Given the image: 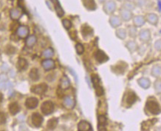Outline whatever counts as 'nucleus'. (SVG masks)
Masks as SVG:
<instances>
[{
  "label": "nucleus",
  "mask_w": 161,
  "mask_h": 131,
  "mask_svg": "<svg viewBox=\"0 0 161 131\" xmlns=\"http://www.w3.org/2000/svg\"><path fill=\"white\" fill-rule=\"evenodd\" d=\"M145 110L151 115H158L161 113V106L156 99L150 97L146 101Z\"/></svg>",
  "instance_id": "nucleus-1"
},
{
  "label": "nucleus",
  "mask_w": 161,
  "mask_h": 131,
  "mask_svg": "<svg viewBox=\"0 0 161 131\" xmlns=\"http://www.w3.org/2000/svg\"><path fill=\"white\" fill-rule=\"evenodd\" d=\"M138 36L142 43H146L151 39V31L149 29H142L138 32Z\"/></svg>",
  "instance_id": "nucleus-2"
},
{
  "label": "nucleus",
  "mask_w": 161,
  "mask_h": 131,
  "mask_svg": "<svg viewBox=\"0 0 161 131\" xmlns=\"http://www.w3.org/2000/svg\"><path fill=\"white\" fill-rule=\"evenodd\" d=\"M117 10V4L113 0H109L105 2L104 5V11L106 14L112 15Z\"/></svg>",
  "instance_id": "nucleus-3"
},
{
  "label": "nucleus",
  "mask_w": 161,
  "mask_h": 131,
  "mask_svg": "<svg viewBox=\"0 0 161 131\" xmlns=\"http://www.w3.org/2000/svg\"><path fill=\"white\" fill-rule=\"evenodd\" d=\"M54 104L51 101H46L42 103L41 106V111L44 115H50L54 111Z\"/></svg>",
  "instance_id": "nucleus-4"
},
{
  "label": "nucleus",
  "mask_w": 161,
  "mask_h": 131,
  "mask_svg": "<svg viewBox=\"0 0 161 131\" xmlns=\"http://www.w3.org/2000/svg\"><path fill=\"white\" fill-rule=\"evenodd\" d=\"M119 16L122 22H128L132 19L133 14L132 11H130V10H128L126 9L121 7L119 10Z\"/></svg>",
  "instance_id": "nucleus-5"
},
{
  "label": "nucleus",
  "mask_w": 161,
  "mask_h": 131,
  "mask_svg": "<svg viewBox=\"0 0 161 131\" xmlns=\"http://www.w3.org/2000/svg\"><path fill=\"white\" fill-rule=\"evenodd\" d=\"M132 23L134 26L136 27H142L143 25L146 23V19H145V16L142 15H136L133 16L132 17Z\"/></svg>",
  "instance_id": "nucleus-6"
},
{
  "label": "nucleus",
  "mask_w": 161,
  "mask_h": 131,
  "mask_svg": "<svg viewBox=\"0 0 161 131\" xmlns=\"http://www.w3.org/2000/svg\"><path fill=\"white\" fill-rule=\"evenodd\" d=\"M109 22L113 28L117 29L122 24V20L118 16L112 15L109 19Z\"/></svg>",
  "instance_id": "nucleus-7"
},
{
  "label": "nucleus",
  "mask_w": 161,
  "mask_h": 131,
  "mask_svg": "<svg viewBox=\"0 0 161 131\" xmlns=\"http://www.w3.org/2000/svg\"><path fill=\"white\" fill-rule=\"evenodd\" d=\"M137 83H138V86L143 89H148L151 86V81L148 77H141L138 78L137 80Z\"/></svg>",
  "instance_id": "nucleus-8"
},
{
  "label": "nucleus",
  "mask_w": 161,
  "mask_h": 131,
  "mask_svg": "<svg viewBox=\"0 0 161 131\" xmlns=\"http://www.w3.org/2000/svg\"><path fill=\"white\" fill-rule=\"evenodd\" d=\"M47 89V86L45 83H42V84L36 85L35 86H33L31 88V91L33 93H35L36 94H44Z\"/></svg>",
  "instance_id": "nucleus-9"
},
{
  "label": "nucleus",
  "mask_w": 161,
  "mask_h": 131,
  "mask_svg": "<svg viewBox=\"0 0 161 131\" xmlns=\"http://www.w3.org/2000/svg\"><path fill=\"white\" fill-rule=\"evenodd\" d=\"M125 47L130 53H134V52H136L138 50V44L134 41V39H132V40H129L126 41V43H125Z\"/></svg>",
  "instance_id": "nucleus-10"
},
{
  "label": "nucleus",
  "mask_w": 161,
  "mask_h": 131,
  "mask_svg": "<svg viewBox=\"0 0 161 131\" xmlns=\"http://www.w3.org/2000/svg\"><path fill=\"white\" fill-rule=\"evenodd\" d=\"M145 19H146V22L149 23L150 24L153 25V26L158 24V16L155 14H152V13L147 14L145 16Z\"/></svg>",
  "instance_id": "nucleus-11"
},
{
  "label": "nucleus",
  "mask_w": 161,
  "mask_h": 131,
  "mask_svg": "<svg viewBox=\"0 0 161 131\" xmlns=\"http://www.w3.org/2000/svg\"><path fill=\"white\" fill-rule=\"evenodd\" d=\"M95 58H96V60L100 63H103L109 60V57L101 50H98V51L96 52Z\"/></svg>",
  "instance_id": "nucleus-12"
},
{
  "label": "nucleus",
  "mask_w": 161,
  "mask_h": 131,
  "mask_svg": "<svg viewBox=\"0 0 161 131\" xmlns=\"http://www.w3.org/2000/svg\"><path fill=\"white\" fill-rule=\"evenodd\" d=\"M32 122L36 128H39L43 122V117L39 113H35L32 115Z\"/></svg>",
  "instance_id": "nucleus-13"
},
{
  "label": "nucleus",
  "mask_w": 161,
  "mask_h": 131,
  "mask_svg": "<svg viewBox=\"0 0 161 131\" xmlns=\"http://www.w3.org/2000/svg\"><path fill=\"white\" fill-rule=\"evenodd\" d=\"M126 30H127V35L132 39H135L138 37V27H136L134 25H129Z\"/></svg>",
  "instance_id": "nucleus-14"
},
{
  "label": "nucleus",
  "mask_w": 161,
  "mask_h": 131,
  "mask_svg": "<svg viewBox=\"0 0 161 131\" xmlns=\"http://www.w3.org/2000/svg\"><path fill=\"white\" fill-rule=\"evenodd\" d=\"M39 104V100L35 97H30L27 99L25 102V105L28 109H34Z\"/></svg>",
  "instance_id": "nucleus-15"
},
{
  "label": "nucleus",
  "mask_w": 161,
  "mask_h": 131,
  "mask_svg": "<svg viewBox=\"0 0 161 131\" xmlns=\"http://www.w3.org/2000/svg\"><path fill=\"white\" fill-rule=\"evenodd\" d=\"M78 130L79 131H90L92 128L89 122L86 121H80L78 124Z\"/></svg>",
  "instance_id": "nucleus-16"
},
{
  "label": "nucleus",
  "mask_w": 161,
  "mask_h": 131,
  "mask_svg": "<svg viewBox=\"0 0 161 131\" xmlns=\"http://www.w3.org/2000/svg\"><path fill=\"white\" fill-rule=\"evenodd\" d=\"M42 67H43V68L45 70H47V71L53 69L55 68V62L53 60H51V59H46V60H44L42 62Z\"/></svg>",
  "instance_id": "nucleus-17"
},
{
  "label": "nucleus",
  "mask_w": 161,
  "mask_h": 131,
  "mask_svg": "<svg viewBox=\"0 0 161 131\" xmlns=\"http://www.w3.org/2000/svg\"><path fill=\"white\" fill-rule=\"evenodd\" d=\"M64 106L67 109H72L75 106V100L71 96H66L64 98Z\"/></svg>",
  "instance_id": "nucleus-18"
},
{
  "label": "nucleus",
  "mask_w": 161,
  "mask_h": 131,
  "mask_svg": "<svg viewBox=\"0 0 161 131\" xmlns=\"http://www.w3.org/2000/svg\"><path fill=\"white\" fill-rule=\"evenodd\" d=\"M121 7L126 9L128 10H130V11H133L136 8V5L134 4V1H132V0H124L123 2L122 7Z\"/></svg>",
  "instance_id": "nucleus-19"
},
{
  "label": "nucleus",
  "mask_w": 161,
  "mask_h": 131,
  "mask_svg": "<svg viewBox=\"0 0 161 131\" xmlns=\"http://www.w3.org/2000/svg\"><path fill=\"white\" fill-rule=\"evenodd\" d=\"M125 96H126V100L125 99H123V101H125V105L124 106H126V105H129V106H131V105H132L134 103V101H133V100H131V99H134V100H136V96L135 94H134V93H132V92H129V94L126 93V94H125Z\"/></svg>",
  "instance_id": "nucleus-20"
},
{
  "label": "nucleus",
  "mask_w": 161,
  "mask_h": 131,
  "mask_svg": "<svg viewBox=\"0 0 161 131\" xmlns=\"http://www.w3.org/2000/svg\"><path fill=\"white\" fill-rule=\"evenodd\" d=\"M84 7L89 10H95L97 7L95 0H82Z\"/></svg>",
  "instance_id": "nucleus-21"
},
{
  "label": "nucleus",
  "mask_w": 161,
  "mask_h": 131,
  "mask_svg": "<svg viewBox=\"0 0 161 131\" xmlns=\"http://www.w3.org/2000/svg\"><path fill=\"white\" fill-rule=\"evenodd\" d=\"M53 5H54V7H55V10L57 13V15L59 16V17H62L64 14V12L63 10L62 7H61L60 3L58 0H51Z\"/></svg>",
  "instance_id": "nucleus-22"
},
{
  "label": "nucleus",
  "mask_w": 161,
  "mask_h": 131,
  "mask_svg": "<svg viewBox=\"0 0 161 131\" xmlns=\"http://www.w3.org/2000/svg\"><path fill=\"white\" fill-rule=\"evenodd\" d=\"M115 35L121 40H125L127 37V30L125 28H117L115 30Z\"/></svg>",
  "instance_id": "nucleus-23"
},
{
  "label": "nucleus",
  "mask_w": 161,
  "mask_h": 131,
  "mask_svg": "<svg viewBox=\"0 0 161 131\" xmlns=\"http://www.w3.org/2000/svg\"><path fill=\"white\" fill-rule=\"evenodd\" d=\"M151 75L153 77L159 78L161 76V66L158 64L153 66L151 70Z\"/></svg>",
  "instance_id": "nucleus-24"
},
{
  "label": "nucleus",
  "mask_w": 161,
  "mask_h": 131,
  "mask_svg": "<svg viewBox=\"0 0 161 131\" xmlns=\"http://www.w3.org/2000/svg\"><path fill=\"white\" fill-rule=\"evenodd\" d=\"M70 86V82L67 76H64L60 80V88L63 90H66L69 88Z\"/></svg>",
  "instance_id": "nucleus-25"
},
{
  "label": "nucleus",
  "mask_w": 161,
  "mask_h": 131,
  "mask_svg": "<svg viewBox=\"0 0 161 131\" xmlns=\"http://www.w3.org/2000/svg\"><path fill=\"white\" fill-rule=\"evenodd\" d=\"M17 33H18V35L20 37V38H25V37H27V35H28L29 30L27 27L21 26V27H18Z\"/></svg>",
  "instance_id": "nucleus-26"
},
{
  "label": "nucleus",
  "mask_w": 161,
  "mask_h": 131,
  "mask_svg": "<svg viewBox=\"0 0 161 131\" xmlns=\"http://www.w3.org/2000/svg\"><path fill=\"white\" fill-rule=\"evenodd\" d=\"M20 111V106L17 102H12L9 105V111L12 115H16Z\"/></svg>",
  "instance_id": "nucleus-27"
},
{
  "label": "nucleus",
  "mask_w": 161,
  "mask_h": 131,
  "mask_svg": "<svg viewBox=\"0 0 161 131\" xmlns=\"http://www.w3.org/2000/svg\"><path fill=\"white\" fill-rule=\"evenodd\" d=\"M28 67V63H27V60L24 58H19L18 60V63H17V68L18 69L19 71H24Z\"/></svg>",
  "instance_id": "nucleus-28"
},
{
  "label": "nucleus",
  "mask_w": 161,
  "mask_h": 131,
  "mask_svg": "<svg viewBox=\"0 0 161 131\" xmlns=\"http://www.w3.org/2000/svg\"><path fill=\"white\" fill-rule=\"evenodd\" d=\"M58 123H59V120L57 118H52L47 121V128H48V130H54L58 125Z\"/></svg>",
  "instance_id": "nucleus-29"
},
{
  "label": "nucleus",
  "mask_w": 161,
  "mask_h": 131,
  "mask_svg": "<svg viewBox=\"0 0 161 131\" xmlns=\"http://www.w3.org/2000/svg\"><path fill=\"white\" fill-rule=\"evenodd\" d=\"M81 33L84 35V37L89 36V35H91L93 33V30L90 27L87 26V25H84L81 27Z\"/></svg>",
  "instance_id": "nucleus-30"
},
{
  "label": "nucleus",
  "mask_w": 161,
  "mask_h": 131,
  "mask_svg": "<svg viewBox=\"0 0 161 131\" xmlns=\"http://www.w3.org/2000/svg\"><path fill=\"white\" fill-rule=\"evenodd\" d=\"M98 130H105V126L106 125V118L104 116H98Z\"/></svg>",
  "instance_id": "nucleus-31"
},
{
  "label": "nucleus",
  "mask_w": 161,
  "mask_h": 131,
  "mask_svg": "<svg viewBox=\"0 0 161 131\" xmlns=\"http://www.w3.org/2000/svg\"><path fill=\"white\" fill-rule=\"evenodd\" d=\"M154 89L157 94H161V79L158 78L154 83Z\"/></svg>",
  "instance_id": "nucleus-32"
},
{
  "label": "nucleus",
  "mask_w": 161,
  "mask_h": 131,
  "mask_svg": "<svg viewBox=\"0 0 161 131\" xmlns=\"http://www.w3.org/2000/svg\"><path fill=\"white\" fill-rule=\"evenodd\" d=\"M30 77L32 79L33 81H37L39 79V71L37 69H32L30 71Z\"/></svg>",
  "instance_id": "nucleus-33"
},
{
  "label": "nucleus",
  "mask_w": 161,
  "mask_h": 131,
  "mask_svg": "<svg viewBox=\"0 0 161 131\" xmlns=\"http://www.w3.org/2000/svg\"><path fill=\"white\" fill-rule=\"evenodd\" d=\"M35 42H36V38H35V35H30V36L27 38L26 43H27V47H31L35 44Z\"/></svg>",
  "instance_id": "nucleus-34"
},
{
  "label": "nucleus",
  "mask_w": 161,
  "mask_h": 131,
  "mask_svg": "<svg viewBox=\"0 0 161 131\" xmlns=\"http://www.w3.org/2000/svg\"><path fill=\"white\" fill-rule=\"evenodd\" d=\"M21 11H19L17 9H13L10 11V16L13 19H18L21 16Z\"/></svg>",
  "instance_id": "nucleus-35"
},
{
  "label": "nucleus",
  "mask_w": 161,
  "mask_h": 131,
  "mask_svg": "<svg viewBox=\"0 0 161 131\" xmlns=\"http://www.w3.org/2000/svg\"><path fill=\"white\" fill-rule=\"evenodd\" d=\"M54 52L52 48H47L43 52V56L46 58H50L53 56Z\"/></svg>",
  "instance_id": "nucleus-36"
},
{
  "label": "nucleus",
  "mask_w": 161,
  "mask_h": 131,
  "mask_svg": "<svg viewBox=\"0 0 161 131\" xmlns=\"http://www.w3.org/2000/svg\"><path fill=\"white\" fill-rule=\"evenodd\" d=\"M5 53L8 55H13L16 52V48L12 45H8L5 49Z\"/></svg>",
  "instance_id": "nucleus-37"
},
{
  "label": "nucleus",
  "mask_w": 161,
  "mask_h": 131,
  "mask_svg": "<svg viewBox=\"0 0 161 131\" xmlns=\"http://www.w3.org/2000/svg\"><path fill=\"white\" fill-rule=\"evenodd\" d=\"M76 50L78 55H82L84 52V47L81 43H78L76 45Z\"/></svg>",
  "instance_id": "nucleus-38"
},
{
  "label": "nucleus",
  "mask_w": 161,
  "mask_h": 131,
  "mask_svg": "<svg viewBox=\"0 0 161 131\" xmlns=\"http://www.w3.org/2000/svg\"><path fill=\"white\" fill-rule=\"evenodd\" d=\"M62 24L66 30H70L72 27V22L68 19H64L62 21Z\"/></svg>",
  "instance_id": "nucleus-39"
},
{
  "label": "nucleus",
  "mask_w": 161,
  "mask_h": 131,
  "mask_svg": "<svg viewBox=\"0 0 161 131\" xmlns=\"http://www.w3.org/2000/svg\"><path fill=\"white\" fill-rule=\"evenodd\" d=\"M134 2L135 4L136 7H142L146 4V0H134Z\"/></svg>",
  "instance_id": "nucleus-40"
},
{
  "label": "nucleus",
  "mask_w": 161,
  "mask_h": 131,
  "mask_svg": "<svg viewBox=\"0 0 161 131\" xmlns=\"http://www.w3.org/2000/svg\"><path fill=\"white\" fill-rule=\"evenodd\" d=\"M6 122V115L3 112L0 111V125L4 124Z\"/></svg>",
  "instance_id": "nucleus-41"
},
{
  "label": "nucleus",
  "mask_w": 161,
  "mask_h": 131,
  "mask_svg": "<svg viewBox=\"0 0 161 131\" xmlns=\"http://www.w3.org/2000/svg\"><path fill=\"white\" fill-rule=\"evenodd\" d=\"M154 49L157 50V51H161V39L157 41L154 44Z\"/></svg>",
  "instance_id": "nucleus-42"
},
{
  "label": "nucleus",
  "mask_w": 161,
  "mask_h": 131,
  "mask_svg": "<svg viewBox=\"0 0 161 131\" xmlns=\"http://www.w3.org/2000/svg\"><path fill=\"white\" fill-rule=\"evenodd\" d=\"M17 23H13L10 25V30H14L15 29H17Z\"/></svg>",
  "instance_id": "nucleus-43"
},
{
  "label": "nucleus",
  "mask_w": 161,
  "mask_h": 131,
  "mask_svg": "<svg viewBox=\"0 0 161 131\" xmlns=\"http://www.w3.org/2000/svg\"><path fill=\"white\" fill-rule=\"evenodd\" d=\"M2 100H3V95L2 93H0V103L2 102Z\"/></svg>",
  "instance_id": "nucleus-44"
},
{
  "label": "nucleus",
  "mask_w": 161,
  "mask_h": 131,
  "mask_svg": "<svg viewBox=\"0 0 161 131\" xmlns=\"http://www.w3.org/2000/svg\"><path fill=\"white\" fill-rule=\"evenodd\" d=\"M98 2L100 3H104V2H106V0H98Z\"/></svg>",
  "instance_id": "nucleus-45"
},
{
  "label": "nucleus",
  "mask_w": 161,
  "mask_h": 131,
  "mask_svg": "<svg viewBox=\"0 0 161 131\" xmlns=\"http://www.w3.org/2000/svg\"><path fill=\"white\" fill-rule=\"evenodd\" d=\"M117 1H118V2H123V1H124V0H117Z\"/></svg>",
  "instance_id": "nucleus-46"
},
{
  "label": "nucleus",
  "mask_w": 161,
  "mask_h": 131,
  "mask_svg": "<svg viewBox=\"0 0 161 131\" xmlns=\"http://www.w3.org/2000/svg\"><path fill=\"white\" fill-rule=\"evenodd\" d=\"M0 55H1V54H0Z\"/></svg>",
  "instance_id": "nucleus-47"
}]
</instances>
